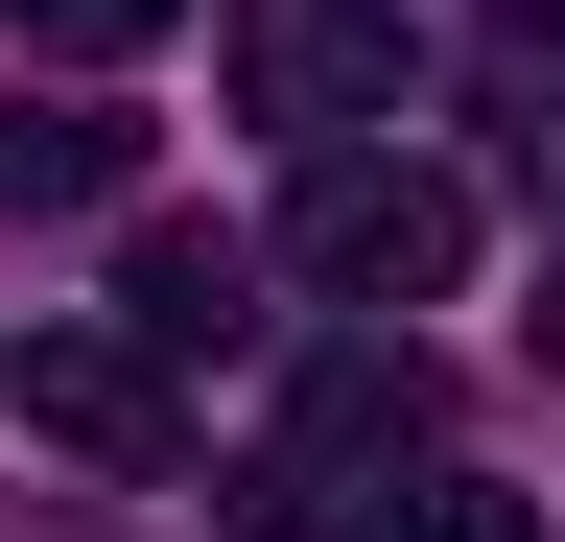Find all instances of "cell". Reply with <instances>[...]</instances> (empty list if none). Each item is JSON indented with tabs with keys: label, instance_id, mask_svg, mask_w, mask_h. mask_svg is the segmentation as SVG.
Here are the masks:
<instances>
[{
	"label": "cell",
	"instance_id": "obj_4",
	"mask_svg": "<svg viewBox=\"0 0 565 542\" xmlns=\"http://www.w3.org/2000/svg\"><path fill=\"white\" fill-rule=\"evenodd\" d=\"M118 307H141V354H212V330H259V236L141 213V236H118Z\"/></svg>",
	"mask_w": 565,
	"mask_h": 542
},
{
	"label": "cell",
	"instance_id": "obj_6",
	"mask_svg": "<svg viewBox=\"0 0 565 542\" xmlns=\"http://www.w3.org/2000/svg\"><path fill=\"white\" fill-rule=\"evenodd\" d=\"M118 166H141V142H118L95 95H47V118H0V213H95Z\"/></svg>",
	"mask_w": 565,
	"mask_h": 542
},
{
	"label": "cell",
	"instance_id": "obj_2",
	"mask_svg": "<svg viewBox=\"0 0 565 542\" xmlns=\"http://www.w3.org/2000/svg\"><path fill=\"white\" fill-rule=\"evenodd\" d=\"M282 284H330V307H448V284H471V189L401 166V142H307V189H282Z\"/></svg>",
	"mask_w": 565,
	"mask_h": 542
},
{
	"label": "cell",
	"instance_id": "obj_5",
	"mask_svg": "<svg viewBox=\"0 0 565 542\" xmlns=\"http://www.w3.org/2000/svg\"><path fill=\"white\" fill-rule=\"evenodd\" d=\"M24 401H47V425L95 448V471H166V448H189V425H166V378H141V354H24Z\"/></svg>",
	"mask_w": 565,
	"mask_h": 542
},
{
	"label": "cell",
	"instance_id": "obj_9",
	"mask_svg": "<svg viewBox=\"0 0 565 542\" xmlns=\"http://www.w3.org/2000/svg\"><path fill=\"white\" fill-rule=\"evenodd\" d=\"M542 378H565V259H542Z\"/></svg>",
	"mask_w": 565,
	"mask_h": 542
},
{
	"label": "cell",
	"instance_id": "obj_1",
	"mask_svg": "<svg viewBox=\"0 0 565 542\" xmlns=\"http://www.w3.org/2000/svg\"><path fill=\"white\" fill-rule=\"evenodd\" d=\"M401 448H424V330L377 307L353 354L259 425V471H236V542H401L377 496H401Z\"/></svg>",
	"mask_w": 565,
	"mask_h": 542
},
{
	"label": "cell",
	"instance_id": "obj_10",
	"mask_svg": "<svg viewBox=\"0 0 565 542\" xmlns=\"http://www.w3.org/2000/svg\"><path fill=\"white\" fill-rule=\"evenodd\" d=\"M0 378H24V354H0Z\"/></svg>",
	"mask_w": 565,
	"mask_h": 542
},
{
	"label": "cell",
	"instance_id": "obj_3",
	"mask_svg": "<svg viewBox=\"0 0 565 542\" xmlns=\"http://www.w3.org/2000/svg\"><path fill=\"white\" fill-rule=\"evenodd\" d=\"M212 72H236V118H282V142H353V118H401V0H236Z\"/></svg>",
	"mask_w": 565,
	"mask_h": 542
},
{
	"label": "cell",
	"instance_id": "obj_7",
	"mask_svg": "<svg viewBox=\"0 0 565 542\" xmlns=\"http://www.w3.org/2000/svg\"><path fill=\"white\" fill-rule=\"evenodd\" d=\"M0 24H24L47 72H118V47H166V24H189V0H0Z\"/></svg>",
	"mask_w": 565,
	"mask_h": 542
},
{
	"label": "cell",
	"instance_id": "obj_8",
	"mask_svg": "<svg viewBox=\"0 0 565 542\" xmlns=\"http://www.w3.org/2000/svg\"><path fill=\"white\" fill-rule=\"evenodd\" d=\"M401 542H542L519 496H471V471H448V496H401Z\"/></svg>",
	"mask_w": 565,
	"mask_h": 542
}]
</instances>
